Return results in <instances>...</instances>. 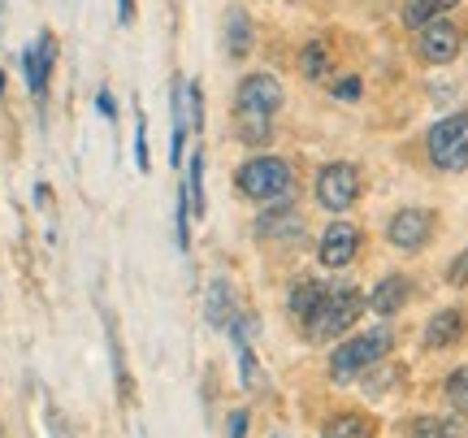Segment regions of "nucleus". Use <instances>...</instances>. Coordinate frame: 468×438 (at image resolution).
<instances>
[{
    "label": "nucleus",
    "mask_w": 468,
    "mask_h": 438,
    "mask_svg": "<svg viewBox=\"0 0 468 438\" xmlns=\"http://www.w3.org/2000/svg\"><path fill=\"white\" fill-rule=\"evenodd\" d=\"M221 39H226V57H234V61H243V57H248V52H251V39H256L248 9H239V5H230V9H226Z\"/></svg>",
    "instance_id": "obj_16"
},
{
    "label": "nucleus",
    "mask_w": 468,
    "mask_h": 438,
    "mask_svg": "<svg viewBox=\"0 0 468 438\" xmlns=\"http://www.w3.org/2000/svg\"><path fill=\"white\" fill-rule=\"evenodd\" d=\"M395 347V330L390 326H368L360 335H351L347 343H338L330 356V378L335 382H356L365 369H373L378 360H386Z\"/></svg>",
    "instance_id": "obj_3"
},
{
    "label": "nucleus",
    "mask_w": 468,
    "mask_h": 438,
    "mask_svg": "<svg viewBox=\"0 0 468 438\" xmlns=\"http://www.w3.org/2000/svg\"><path fill=\"white\" fill-rule=\"evenodd\" d=\"M300 74L308 83H330L335 79V48L325 39H308L300 48Z\"/></svg>",
    "instance_id": "obj_17"
},
{
    "label": "nucleus",
    "mask_w": 468,
    "mask_h": 438,
    "mask_svg": "<svg viewBox=\"0 0 468 438\" xmlns=\"http://www.w3.org/2000/svg\"><path fill=\"white\" fill-rule=\"evenodd\" d=\"M365 248V230L356 221H330L317 239V261L325 270H347Z\"/></svg>",
    "instance_id": "obj_9"
},
{
    "label": "nucleus",
    "mask_w": 468,
    "mask_h": 438,
    "mask_svg": "<svg viewBox=\"0 0 468 438\" xmlns=\"http://www.w3.org/2000/svg\"><path fill=\"white\" fill-rule=\"evenodd\" d=\"M0 91H5V69H0Z\"/></svg>",
    "instance_id": "obj_33"
},
{
    "label": "nucleus",
    "mask_w": 468,
    "mask_h": 438,
    "mask_svg": "<svg viewBox=\"0 0 468 438\" xmlns=\"http://www.w3.org/2000/svg\"><path fill=\"white\" fill-rule=\"evenodd\" d=\"M256 239L265 243H300L303 239V218L300 208L286 200V204H265V213L256 218Z\"/></svg>",
    "instance_id": "obj_11"
},
{
    "label": "nucleus",
    "mask_w": 468,
    "mask_h": 438,
    "mask_svg": "<svg viewBox=\"0 0 468 438\" xmlns=\"http://www.w3.org/2000/svg\"><path fill=\"white\" fill-rule=\"evenodd\" d=\"M442 395H447V404H452L455 412H468V365H460V369L447 373Z\"/></svg>",
    "instance_id": "obj_24"
},
{
    "label": "nucleus",
    "mask_w": 468,
    "mask_h": 438,
    "mask_svg": "<svg viewBox=\"0 0 468 438\" xmlns=\"http://www.w3.org/2000/svg\"><path fill=\"white\" fill-rule=\"evenodd\" d=\"M317 204L325 213H347L351 204L360 200V191H365V178H360V169L351 166V161H330V166L317 169Z\"/></svg>",
    "instance_id": "obj_5"
},
{
    "label": "nucleus",
    "mask_w": 468,
    "mask_h": 438,
    "mask_svg": "<svg viewBox=\"0 0 468 438\" xmlns=\"http://www.w3.org/2000/svg\"><path fill=\"white\" fill-rule=\"evenodd\" d=\"M434 213L430 208H399L395 218L386 221V239H390V248H399V252H420V248H430V239H434Z\"/></svg>",
    "instance_id": "obj_10"
},
{
    "label": "nucleus",
    "mask_w": 468,
    "mask_h": 438,
    "mask_svg": "<svg viewBox=\"0 0 468 438\" xmlns=\"http://www.w3.org/2000/svg\"><path fill=\"white\" fill-rule=\"evenodd\" d=\"M239 378H243V387H256V356L248 343H239Z\"/></svg>",
    "instance_id": "obj_26"
},
{
    "label": "nucleus",
    "mask_w": 468,
    "mask_h": 438,
    "mask_svg": "<svg viewBox=\"0 0 468 438\" xmlns=\"http://www.w3.org/2000/svg\"><path fill=\"white\" fill-rule=\"evenodd\" d=\"M378 425L365 412H335L330 422L321 425V438H373Z\"/></svg>",
    "instance_id": "obj_19"
},
{
    "label": "nucleus",
    "mask_w": 468,
    "mask_h": 438,
    "mask_svg": "<svg viewBox=\"0 0 468 438\" xmlns=\"http://www.w3.org/2000/svg\"><path fill=\"white\" fill-rule=\"evenodd\" d=\"M321 295H325V283H317V278H300V283L291 287V295H286V317L295 321V326H308V317L317 313Z\"/></svg>",
    "instance_id": "obj_18"
},
{
    "label": "nucleus",
    "mask_w": 468,
    "mask_h": 438,
    "mask_svg": "<svg viewBox=\"0 0 468 438\" xmlns=\"http://www.w3.org/2000/svg\"><path fill=\"white\" fill-rule=\"evenodd\" d=\"M425 152H430V166L442 169V174L468 169V109L438 118L425 135Z\"/></svg>",
    "instance_id": "obj_4"
},
{
    "label": "nucleus",
    "mask_w": 468,
    "mask_h": 438,
    "mask_svg": "<svg viewBox=\"0 0 468 438\" xmlns=\"http://www.w3.org/2000/svg\"><path fill=\"white\" fill-rule=\"evenodd\" d=\"M117 17H122V22H134V0H117Z\"/></svg>",
    "instance_id": "obj_32"
},
{
    "label": "nucleus",
    "mask_w": 468,
    "mask_h": 438,
    "mask_svg": "<svg viewBox=\"0 0 468 438\" xmlns=\"http://www.w3.org/2000/svg\"><path fill=\"white\" fill-rule=\"evenodd\" d=\"M234 187H239V196L251 204H286L291 196H295V187H300V174H295V166L291 161H282V156H251V161H243L239 166V174H234Z\"/></svg>",
    "instance_id": "obj_1"
},
{
    "label": "nucleus",
    "mask_w": 468,
    "mask_h": 438,
    "mask_svg": "<svg viewBox=\"0 0 468 438\" xmlns=\"http://www.w3.org/2000/svg\"><path fill=\"white\" fill-rule=\"evenodd\" d=\"M460 48H464V35H460V27L447 14L417 27V57L425 66H452L460 57Z\"/></svg>",
    "instance_id": "obj_8"
},
{
    "label": "nucleus",
    "mask_w": 468,
    "mask_h": 438,
    "mask_svg": "<svg viewBox=\"0 0 468 438\" xmlns=\"http://www.w3.org/2000/svg\"><path fill=\"white\" fill-rule=\"evenodd\" d=\"M96 109H101L104 118H117V104H113V96H109V91H101V96H96Z\"/></svg>",
    "instance_id": "obj_31"
},
{
    "label": "nucleus",
    "mask_w": 468,
    "mask_h": 438,
    "mask_svg": "<svg viewBox=\"0 0 468 438\" xmlns=\"http://www.w3.org/2000/svg\"><path fill=\"white\" fill-rule=\"evenodd\" d=\"M447 283H452V287H468V248L447 265Z\"/></svg>",
    "instance_id": "obj_28"
},
{
    "label": "nucleus",
    "mask_w": 468,
    "mask_h": 438,
    "mask_svg": "<svg viewBox=\"0 0 468 438\" xmlns=\"http://www.w3.org/2000/svg\"><path fill=\"white\" fill-rule=\"evenodd\" d=\"M186 196H191V208L196 218H204V148L196 144V156H191V178H186Z\"/></svg>",
    "instance_id": "obj_25"
},
{
    "label": "nucleus",
    "mask_w": 468,
    "mask_h": 438,
    "mask_svg": "<svg viewBox=\"0 0 468 438\" xmlns=\"http://www.w3.org/2000/svg\"><path fill=\"white\" fill-rule=\"evenodd\" d=\"M460 0H403V27H425V22H434V17L452 14Z\"/></svg>",
    "instance_id": "obj_21"
},
{
    "label": "nucleus",
    "mask_w": 468,
    "mask_h": 438,
    "mask_svg": "<svg viewBox=\"0 0 468 438\" xmlns=\"http://www.w3.org/2000/svg\"><path fill=\"white\" fill-rule=\"evenodd\" d=\"M273 438H282V434H273Z\"/></svg>",
    "instance_id": "obj_34"
},
{
    "label": "nucleus",
    "mask_w": 468,
    "mask_h": 438,
    "mask_svg": "<svg viewBox=\"0 0 468 438\" xmlns=\"http://www.w3.org/2000/svg\"><path fill=\"white\" fill-rule=\"evenodd\" d=\"M408 438H460V422H452V417H417Z\"/></svg>",
    "instance_id": "obj_23"
},
{
    "label": "nucleus",
    "mask_w": 468,
    "mask_h": 438,
    "mask_svg": "<svg viewBox=\"0 0 468 438\" xmlns=\"http://www.w3.org/2000/svg\"><path fill=\"white\" fill-rule=\"evenodd\" d=\"M412 300V278H403V273H386L378 287L365 295V308L368 313H378V317H395L403 313Z\"/></svg>",
    "instance_id": "obj_13"
},
{
    "label": "nucleus",
    "mask_w": 468,
    "mask_h": 438,
    "mask_svg": "<svg viewBox=\"0 0 468 438\" xmlns=\"http://www.w3.org/2000/svg\"><path fill=\"white\" fill-rule=\"evenodd\" d=\"M282 83L269 69H256L234 87V118H273L282 109Z\"/></svg>",
    "instance_id": "obj_6"
},
{
    "label": "nucleus",
    "mask_w": 468,
    "mask_h": 438,
    "mask_svg": "<svg viewBox=\"0 0 468 438\" xmlns=\"http://www.w3.org/2000/svg\"><path fill=\"white\" fill-rule=\"evenodd\" d=\"M204 317L213 330H230V321L239 317V300H234V287L226 278H213L208 291H204Z\"/></svg>",
    "instance_id": "obj_14"
},
{
    "label": "nucleus",
    "mask_w": 468,
    "mask_h": 438,
    "mask_svg": "<svg viewBox=\"0 0 468 438\" xmlns=\"http://www.w3.org/2000/svg\"><path fill=\"white\" fill-rule=\"evenodd\" d=\"M52 61H57V39H52V31L39 35L31 48H22V69H27V87H31L35 101H44V91H48Z\"/></svg>",
    "instance_id": "obj_12"
},
{
    "label": "nucleus",
    "mask_w": 468,
    "mask_h": 438,
    "mask_svg": "<svg viewBox=\"0 0 468 438\" xmlns=\"http://www.w3.org/2000/svg\"><path fill=\"white\" fill-rule=\"evenodd\" d=\"M330 91H335L338 101H360V91H365V87H360V79H356V74H347V79L330 83Z\"/></svg>",
    "instance_id": "obj_27"
},
{
    "label": "nucleus",
    "mask_w": 468,
    "mask_h": 438,
    "mask_svg": "<svg viewBox=\"0 0 468 438\" xmlns=\"http://www.w3.org/2000/svg\"><path fill=\"white\" fill-rule=\"evenodd\" d=\"M134 161L139 169H148V122H139V131H134Z\"/></svg>",
    "instance_id": "obj_29"
},
{
    "label": "nucleus",
    "mask_w": 468,
    "mask_h": 438,
    "mask_svg": "<svg viewBox=\"0 0 468 438\" xmlns=\"http://www.w3.org/2000/svg\"><path fill=\"white\" fill-rule=\"evenodd\" d=\"M234 135L243 139L248 148H265L273 139V118H234Z\"/></svg>",
    "instance_id": "obj_22"
},
{
    "label": "nucleus",
    "mask_w": 468,
    "mask_h": 438,
    "mask_svg": "<svg viewBox=\"0 0 468 438\" xmlns=\"http://www.w3.org/2000/svg\"><path fill=\"white\" fill-rule=\"evenodd\" d=\"M399 378H403V369L395 365V360H390V356H386V360H378L373 369L360 373V382H365V395H368V400H382V395H390V387H395Z\"/></svg>",
    "instance_id": "obj_20"
},
{
    "label": "nucleus",
    "mask_w": 468,
    "mask_h": 438,
    "mask_svg": "<svg viewBox=\"0 0 468 438\" xmlns=\"http://www.w3.org/2000/svg\"><path fill=\"white\" fill-rule=\"evenodd\" d=\"M464 313L460 308H442V313H434V317L425 321V347L430 352H442V347H452V343H460L464 338Z\"/></svg>",
    "instance_id": "obj_15"
},
{
    "label": "nucleus",
    "mask_w": 468,
    "mask_h": 438,
    "mask_svg": "<svg viewBox=\"0 0 468 438\" xmlns=\"http://www.w3.org/2000/svg\"><path fill=\"white\" fill-rule=\"evenodd\" d=\"M226 438H248V412L243 408H234L230 422H226Z\"/></svg>",
    "instance_id": "obj_30"
},
{
    "label": "nucleus",
    "mask_w": 468,
    "mask_h": 438,
    "mask_svg": "<svg viewBox=\"0 0 468 438\" xmlns=\"http://www.w3.org/2000/svg\"><path fill=\"white\" fill-rule=\"evenodd\" d=\"M360 317H365V291L347 287V283L325 287V295H321V304H317V313H313V317H308V326H303V338H308V343H330V338L347 335Z\"/></svg>",
    "instance_id": "obj_2"
},
{
    "label": "nucleus",
    "mask_w": 468,
    "mask_h": 438,
    "mask_svg": "<svg viewBox=\"0 0 468 438\" xmlns=\"http://www.w3.org/2000/svg\"><path fill=\"white\" fill-rule=\"evenodd\" d=\"M200 122H204V96L196 83L178 79L174 83V144H169V161L183 166V152H186V135L196 131L200 135Z\"/></svg>",
    "instance_id": "obj_7"
}]
</instances>
